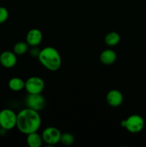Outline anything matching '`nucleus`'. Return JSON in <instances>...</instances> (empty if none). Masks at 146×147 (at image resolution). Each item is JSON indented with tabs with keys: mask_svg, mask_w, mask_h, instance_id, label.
<instances>
[{
	"mask_svg": "<svg viewBox=\"0 0 146 147\" xmlns=\"http://www.w3.org/2000/svg\"><path fill=\"white\" fill-rule=\"evenodd\" d=\"M40 50L37 48V47H31V50H29V53L32 57H38L40 54Z\"/></svg>",
	"mask_w": 146,
	"mask_h": 147,
	"instance_id": "obj_18",
	"label": "nucleus"
},
{
	"mask_svg": "<svg viewBox=\"0 0 146 147\" xmlns=\"http://www.w3.org/2000/svg\"><path fill=\"white\" fill-rule=\"evenodd\" d=\"M62 133L57 128L50 126L44 129L42 133L43 142L50 146H54L60 142Z\"/></svg>",
	"mask_w": 146,
	"mask_h": 147,
	"instance_id": "obj_6",
	"label": "nucleus"
},
{
	"mask_svg": "<svg viewBox=\"0 0 146 147\" xmlns=\"http://www.w3.org/2000/svg\"><path fill=\"white\" fill-rule=\"evenodd\" d=\"M124 97L121 92L117 89L110 90L106 96L107 103L112 107H119L123 103Z\"/></svg>",
	"mask_w": 146,
	"mask_h": 147,
	"instance_id": "obj_9",
	"label": "nucleus"
},
{
	"mask_svg": "<svg viewBox=\"0 0 146 147\" xmlns=\"http://www.w3.org/2000/svg\"><path fill=\"white\" fill-rule=\"evenodd\" d=\"M17 116L14 111L4 109L0 111V127L3 130H11L17 126Z\"/></svg>",
	"mask_w": 146,
	"mask_h": 147,
	"instance_id": "obj_4",
	"label": "nucleus"
},
{
	"mask_svg": "<svg viewBox=\"0 0 146 147\" xmlns=\"http://www.w3.org/2000/svg\"><path fill=\"white\" fill-rule=\"evenodd\" d=\"M9 18V11L4 7H0V24L5 22Z\"/></svg>",
	"mask_w": 146,
	"mask_h": 147,
	"instance_id": "obj_17",
	"label": "nucleus"
},
{
	"mask_svg": "<svg viewBox=\"0 0 146 147\" xmlns=\"http://www.w3.org/2000/svg\"><path fill=\"white\" fill-rule=\"evenodd\" d=\"M120 42V35L117 32H110L104 37V43L110 47H114Z\"/></svg>",
	"mask_w": 146,
	"mask_h": 147,
	"instance_id": "obj_14",
	"label": "nucleus"
},
{
	"mask_svg": "<svg viewBox=\"0 0 146 147\" xmlns=\"http://www.w3.org/2000/svg\"><path fill=\"white\" fill-rule=\"evenodd\" d=\"M40 63L50 71H57L62 65V57L56 48L50 46L40 50L38 57Z\"/></svg>",
	"mask_w": 146,
	"mask_h": 147,
	"instance_id": "obj_2",
	"label": "nucleus"
},
{
	"mask_svg": "<svg viewBox=\"0 0 146 147\" xmlns=\"http://www.w3.org/2000/svg\"><path fill=\"white\" fill-rule=\"evenodd\" d=\"M120 124L122 127L125 128L130 133L137 134L144 129L145 121L140 115L133 114L122 121Z\"/></svg>",
	"mask_w": 146,
	"mask_h": 147,
	"instance_id": "obj_3",
	"label": "nucleus"
},
{
	"mask_svg": "<svg viewBox=\"0 0 146 147\" xmlns=\"http://www.w3.org/2000/svg\"><path fill=\"white\" fill-rule=\"evenodd\" d=\"M117 60V54L111 49H105L100 55V60L102 64L110 65Z\"/></svg>",
	"mask_w": 146,
	"mask_h": 147,
	"instance_id": "obj_11",
	"label": "nucleus"
},
{
	"mask_svg": "<svg viewBox=\"0 0 146 147\" xmlns=\"http://www.w3.org/2000/svg\"><path fill=\"white\" fill-rule=\"evenodd\" d=\"M145 1H146V0H145Z\"/></svg>",
	"mask_w": 146,
	"mask_h": 147,
	"instance_id": "obj_19",
	"label": "nucleus"
},
{
	"mask_svg": "<svg viewBox=\"0 0 146 147\" xmlns=\"http://www.w3.org/2000/svg\"><path fill=\"white\" fill-rule=\"evenodd\" d=\"M29 45L27 42L20 41L16 43L13 47V52L17 55H23L29 50Z\"/></svg>",
	"mask_w": 146,
	"mask_h": 147,
	"instance_id": "obj_15",
	"label": "nucleus"
},
{
	"mask_svg": "<svg viewBox=\"0 0 146 147\" xmlns=\"http://www.w3.org/2000/svg\"><path fill=\"white\" fill-rule=\"evenodd\" d=\"M42 32L39 29L33 28L29 30L26 36V42L31 47H37L42 41Z\"/></svg>",
	"mask_w": 146,
	"mask_h": 147,
	"instance_id": "obj_10",
	"label": "nucleus"
},
{
	"mask_svg": "<svg viewBox=\"0 0 146 147\" xmlns=\"http://www.w3.org/2000/svg\"><path fill=\"white\" fill-rule=\"evenodd\" d=\"M43 139L42 135L37 131L27 135V144L29 147H40L42 145Z\"/></svg>",
	"mask_w": 146,
	"mask_h": 147,
	"instance_id": "obj_12",
	"label": "nucleus"
},
{
	"mask_svg": "<svg viewBox=\"0 0 146 147\" xmlns=\"http://www.w3.org/2000/svg\"><path fill=\"white\" fill-rule=\"evenodd\" d=\"M41 124V116L37 111L26 108L17 113L16 127L24 134L27 135L37 131Z\"/></svg>",
	"mask_w": 146,
	"mask_h": 147,
	"instance_id": "obj_1",
	"label": "nucleus"
},
{
	"mask_svg": "<svg viewBox=\"0 0 146 147\" xmlns=\"http://www.w3.org/2000/svg\"><path fill=\"white\" fill-rule=\"evenodd\" d=\"M17 63V55L14 52L6 50L0 54V63L5 68H12Z\"/></svg>",
	"mask_w": 146,
	"mask_h": 147,
	"instance_id": "obj_8",
	"label": "nucleus"
},
{
	"mask_svg": "<svg viewBox=\"0 0 146 147\" xmlns=\"http://www.w3.org/2000/svg\"><path fill=\"white\" fill-rule=\"evenodd\" d=\"M27 108L33 109L37 111L42 110L45 106V98L41 93L30 94L28 93L24 100Z\"/></svg>",
	"mask_w": 146,
	"mask_h": 147,
	"instance_id": "obj_7",
	"label": "nucleus"
},
{
	"mask_svg": "<svg viewBox=\"0 0 146 147\" xmlns=\"http://www.w3.org/2000/svg\"><path fill=\"white\" fill-rule=\"evenodd\" d=\"M45 87V83L42 78L38 76H31L25 81L26 91L30 94L42 93Z\"/></svg>",
	"mask_w": 146,
	"mask_h": 147,
	"instance_id": "obj_5",
	"label": "nucleus"
},
{
	"mask_svg": "<svg viewBox=\"0 0 146 147\" xmlns=\"http://www.w3.org/2000/svg\"><path fill=\"white\" fill-rule=\"evenodd\" d=\"M8 86L12 91L19 92L22 90L25 87V81L20 78L14 77L9 80Z\"/></svg>",
	"mask_w": 146,
	"mask_h": 147,
	"instance_id": "obj_13",
	"label": "nucleus"
},
{
	"mask_svg": "<svg viewBox=\"0 0 146 147\" xmlns=\"http://www.w3.org/2000/svg\"><path fill=\"white\" fill-rule=\"evenodd\" d=\"M74 142V137L72 134L65 132L61 134L60 138V143L62 144L64 146H70L73 144Z\"/></svg>",
	"mask_w": 146,
	"mask_h": 147,
	"instance_id": "obj_16",
	"label": "nucleus"
}]
</instances>
